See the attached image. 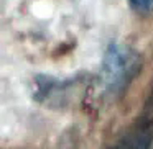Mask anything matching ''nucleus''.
<instances>
[{
    "instance_id": "obj_1",
    "label": "nucleus",
    "mask_w": 153,
    "mask_h": 149,
    "mask_svg": "<svg viewBox=\"0 0 153 149\" xmlns=\"http://www.w3.org/2000/svg\"><path fill=\"white\" fill-rule=\"evenodd\" d=\"M142 69V56L133 48L112 43L105 49L100 66V85L105 95L119 97L128 89Z\"/></svg>"
},
{
    "instance_id": "obj_2",
    "label": "nucleus",
    "mask_w": 153,
    "mask_h": 149,
    "mask_svg": "<svg viewBox=\"0 0 153 149\" xmlns=\"http://www.w3.org/2000/svg\"><path fill=\"white\" fill-rule=\"evenodd\" d=\"M153 121L142 118L138 123L123 131L107 149H152Z\"/></svg>"
},
{
    "instance_id": "obj_3",
    "label": "nucleus",
    "mask_w": 153,
    "mask_h": 149,
    "mask_svg": "<svg viewBox=\"0 0 153 149\" xmlns=\"http://www.w3.org/2000/svg\"><path fill=\"white\" fill-rule=\"evenodd\" d=\"M128 4L138 13H150V12H153V0H128Z\"/></svg>"
},
{
    "instance_id": "obj_4",
    "label": "nucleus",
    "mask_w": 153,
    "mask_h": 149,
    "mask_svg": "<svg viewBox=\"0 0 153 149\" xmlns=\"http://www.w3.org/2000/svg\"><path fill=\"white\" fill-rule=\"evenodd\" d=\"M143 118L153 121V87H152V90H150V95L145 102V116H143Z\"/></svg>"
}]
</instances>
